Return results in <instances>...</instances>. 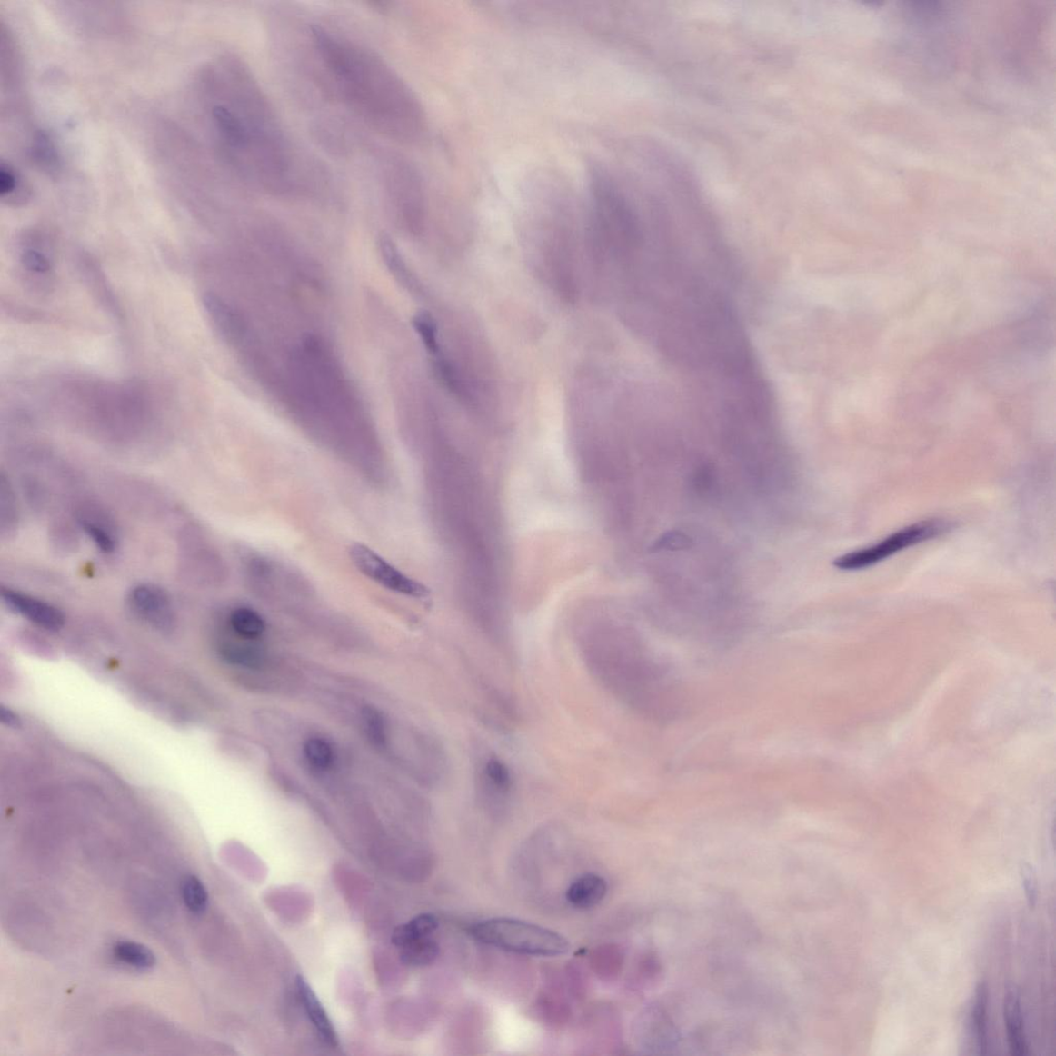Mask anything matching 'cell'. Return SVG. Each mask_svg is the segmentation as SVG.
<instances>
[{
    "label": "cell",
    "instance_id": "17",
    "mask_svg": "<svg viewBox=\"0 0 1056 1056\" xmlns=\"http://www.w3.org/2000/svg\"><path fill=\"white\" fill-rule=\"evenodd\" d=\"M229 626L242 640L254 641L263 636L266 630L264 619L254 609L237 607L228 618Z\"/></svg>",
    "mask_w": 1056,
    "mask_h": 1056
},
{
    "label": "cell",
    "instance_id": "10",
    "mask_svg": "<svg viewBox=\"0 0 1056 1056\" xmlns=\"http://www.w3.org/2000/svg\"><path fill=\"white\" fill-rule=\"evenodd\" d=\"M2 598L7 607L45 630L56 632L65 625L63 612L47 602L11 588H3Z\"/></svg>",
    "mask_w": 1056,
    "mask_h": 1056
},
{
    "label": "cell",
    "instance_id": "16",
    "mask_svg": "<svg viewBox=\"0 0 1056 1056\" xmlns=\"http://www.w3.org/2000/svg\"><path fill=\"white\" fill-rule=\"evenodd\" d=\"M439 927L437 917L433 914H420L407 923L397 927L392 936V942L403 948L414 941L431 937Z\"/></svg>",
    "mask_w": 1056,
    "mask_h": 1056
},
{
    "label": "cell",
    "instance_id": "21",
    "mask_svg": "<svg viewBox=\"0 0 1056 1056\" xmlns=\"http://www.w3.org/2000/svg\"><path fill=\"white\" fill-rule=\"evenodd\" d=\"M116 959L125 965L137 970H149L155 966L156 958L150 949L134 941H121L114 947Z\"/></svg>",
    "mask_w": 1056,
    "mask_h": 1056
},
{
    "label": "cell",
    "instance_id": "1",
    "mask_svg": "<svg viewBox=\"0 0 1056 1056\" xmlns=\"http://www.w3.org/2000/svg\"><path fill=\"white\" fill-rule=\"evenodd\" d=\"M204 83L210 133L224 164L264 193H293L298 183L294 148L249 67L234 57L221 58Z\"/></svg>",
    "mask_w": 1056,
    "mask_h": 1056
},
{
    "label": "cell",
    "instance_id": "15",
    "mask_svg": "<svg viewBox=\"0 0 1056 1056\" xmlns=\"http://www.w3.org/2000/svg\"><path fill=\"white\" fill-rule=\"evenodd\" d=\"M204 309L218 332L228 341L240 338L243 324L234 309L216 294H205L203 300Z\"/></svg>",
    "mask_w": 1056,
    "mask_h": 1056
},
{
    "label": "cell",
    "instance_id": "19",
    "mask_svg": "<svg viewBox=\"0 0 1056 1056\" xmlns=\"http://www.w3.org/2000/svg\"><path fill=\"white\" fill-rule=\"evenodd\" d=\"M0 196L4 203L18 206L29 200V190L21 174L9 164L0 165Z\"/></svg>",
    "mask_w": 1056,
    "mask_h": 1056
},
{
    "label": "cell",
    "instance_id": "30",
    "mask_svg": "<svg viewBox=\"0 0 1056 1056\" xmlns=\"http://www.w3.org/2000/svg\"><path fill=\"white\" fill-rule=\"evenodd\" d=\"M0 717H2L3 723L6 726H10V728H16V726L21 723L18 715L11 709H7L5 707L2 708V712H0Z\"/></svg>",
    "mask_w": 1056,
    "mask_h": 1056
},
{
    "label": "cell",
    "instance_id": "2",
    "mask_svg": "<svg viewBox=\"0 0 1056 1056\" xmlns=\"http://www.w3.org/2000/svg\"><path fill=\"white\" fill-rule=\"evenodd\" d=\"M312 40L336 94L366 125L403 144L425 139L428 120L423 104L384 58L318 25L312 27Z\"/></svg>",
    "mask_w": 1056,
    "mask_h": 1056
},
{
    "label": "cell",
    "instance_id": "25",
    "mask_svg": "<svg viewBox=\"0 0 1056 1056\" xmlns=\"http://www.w3.org/2000/svg\"><path fill=\"white\" fill-rule=\"evenodd\" d=\"M182 897L191 912L202 914L208 907L209 894L205 886L195 876H189L182 884Z\"/></svg>",
    "mask_w": 1056,
    "mask_h": 1056
},
{
    "label": "cell",
    "instance_id": "11",
    "mask_svg": "<svg viewBox=\"0 0 1056 1056\" xmlns=\"http://www.w3.org/2000/svg\"><path fill=\"white\" fill-rule=\"evenodd\" d=\"M296 987L305 1012H307L309 1020L317 1031L321 1040L329 1047L335 1048L338 1046V1035H336L334 1025L331 1020H329L324 1006L321 1005L315 992L313 991L310 985L302 976H297Z\"/></svg>",
    "mask_w": 1056,
    "mask_h": 1056
},
{
    "label": "cell",
    "instance_id": "27",
    "mask_svg": "<svg viewBox=\"0 0 1056 1056\" xmlns=\"http://www.w3.org/2000/svg\"><path fill=\"white\" fill-rule=\"evenodd\" d=\"M363 719L367 737L377 747L386 745L387 724L384 716L377 709L365 707L363 710Z\"/></svg>",
    "mask_w": 1056,
    "mask_h": 1056
},
{
    "label": "cell",
    "instance_id": "18",
    "mask_svg": "<svg viewBox=\"0 0 1056 1056\" xmlns=\"http://www.w3.org/2000/svg\"><path fill=\"white\" fill-rule=\"evenodd\" d=\"M987 1009H989V989H987L986 983L981 982L977 986L971 1011V1029L976 1041L979 1054H985L987 1048H989Z\"/></svg>",
    "mask_w": 1056,
    "mask_h": 1056
},
{
    "label": "cell",
    "instance_id": "20",
    "mask_svg": "<svg viewBox=\"0 0 1056 1056\" xmlns=\"http://www.w3.org/2000/svg\"><path fill=\"white\" fill-rule=\"evenodd\" d=\"M379 247L382 258L394 277L408 289L414 287L415 280L392 237L386 234L381 235Z\"/></svg>",
    "mask_w": 1056,
    "mask_h": 1056
},
{
    "label": "cell",
    "instance_id": "3",
    "mask_svg": "<svg viewBox=\"0 0 1056 1056\" xmlns=\"http://www.w3.org/2000/svg\"><path fill=\"white\" fill-rule=\"evenodd\" d=\"M577 648L596 684L633 713L657 724L685 715L687 695L681 681L631 633L594 627L580 634Z\"/></svg>",
    "mask_w": 1056,
    "mask_h": 1056
},
{
    "label": "cell",
    "instance_id": "7",
    "mask_svg": "<svg viewBox=\"0 0 1056 1056\" xmlns=\"http://www.w3.org/2000/svg\"><path fill=\"white\" fill-rule=\"evenodd\" d=\"M951 523L945 520H927L902 528L874 546L853 551L852 553L837 558L833 564L843 571H857L874 565L886 560L890 556L920 543L937 538L949 530Z\"/></svg>",
    "mask_w": 1056,
    "mask_h": 1056
},
{
    "label": "cell",
    "instance_id": "26",
    "mask_svg": "<svg viewBox=\"0 0 1056 1056\" xmlns=\"http://www.w3.org/2000/svg\"><path fill=\"white\" fill-rule=\"evenodd\" d=\"M413 326H414L426 350L433 357L441 354L438 327L430 314L425 312L416 314L413 318Z\"/></svg>",
    "mask_w": 1056,
    "mask_h": 1056
},
{
    "label": "cell",
    "instance_id": "5",
    "mask_svg": "<svg viewBox=\"0 0 1056 1056\" xmlns=\"http://www.w3.org/2000/svg\"><path fill=\"white\" fill-rule=\"evenodd\" d=\"M474 801L482 812L493 820L507 817L514 806L517 784L514 772L502 756L484 752L473 762Z\"/></svg>",
    "mask_w": 1056,
    "mask_h": 1056
},
{
    "label": "cell",
    "instance_id": "6",
    "mask_svg": "<svg viewBox=\"0 0 1056 1056\" xmlns=\"http://www.w3.org/2000/svg\"><path fill=\"white\" fill-rule=\"evenodd\" d=\"M382 166L390 205L408 224L419 225L424 216L425 189L416 167L400 156H390Z\"/></svg>",
    "mask_w": 1056,
    "mask_h": 1056
},
{
    "label": "cell",
    "instance_id": "14",
    "mask_svg": "<svg viewBox=\"0 0 1056 1056\" xmlns=\"http://www.w3.org/2000/svg\"><path fill=\"white\" fill-rule=\"evenodd\" d=\"M82 530L102 553L110 554L116 550L118 538L111 520L98 511H83L78 520Z\"/></svg>",
    "mask_w": 1056,
    "mask_h": 1056
},
{
    "label": "cell",
    "instance_id": "28",
    "mask_svg": "<svg viewBox=\"0 0 1056 1056\" xmlns=\"http://www.w3.org/2000/svg\"><path fill=\"white\" fill-rule=\"evenodd\" d=\"M21 263L29 272L47 274L52 270V260L40 249L27 247L22 251Z\"/></svg>",
    "mask_w": 1056,
    "mask_h": 1056
},
{
    "label": "cell",
    "instance_id": "24",
    "mask_svg": "<svg viewBox=\"0 0 1056 1056\" xmlns=\"http://www.w3.org/2000/svg\"><path fill=\"white\" fill-rule=\"evenodd\" d=\"M304 753L312 767L318 771H326L334 763V749L323 738L314 737L305 742Z\"/></svg>",
    "mask_w": 1056,
    "mask_h": 1056
},
{
    "label": "cell",
    "instance_id": "9",
    "mask_svg": "<svg viewBox=\"0 0 1056 1056\" xmlns=\"http://www.w3.org/2000/svg\"><path fill=\"white\" fill-rule=\"evenodd\" d=\"M130 608L155 629L170 631L174 624V612L170 595L162 587L141 584L132 589L128 596Z\"/></svg>",
    "mask_w": 1056,
    "mask_h": 1056
},
{
    "label": "cell",
    "instance_id": "29",
    "mask_svg": "<svg viewBox=\"0 0 1056 1056\" xmlns=\"http://www.w3.org/2000/svg\"><path fill=\"white\" fill-rule=\"evenodd\" d=\"M1021 877L1029 905L1035 908L1038 902L1039 885L1036 872L1030 863L1024 862L1021 867Z\"/></svg>",
    "mask_w": 1056,
    "mask_h": 1056
},
{
    "label": "cell",
    "instance_id": "12",
    "mask_svg": "<svg viewBox=\"0 0 1056 1056\" xmlns=\"http://www.w3.org/2000/svg\"><path fill=\"white\" fill-rule=\"evenodd\" d=\"M1004 1019L1008 1034L1010 1051L1012 1055H1025L1029 1052L1025 1036L1021 1001L1019 991L1008 989L1004 1001Z\"/></svg>",
    "mask_w": 1056,
    "mask_h": 1056
},
{
    "label": "cell",
    "instance_id": "8",
    "mask_svg": "<svg viewBox=\"0 0 1056 1056\" xmlns=\"http://www.w3.org/2000/svg\"><path fill=\"white\" fill-rule=\"evenodd\" d=\"M349 556L355 568L364 576L390 592L415 599L426 598L430 594V591L425 585L404 575L403 572L394 568L393 564H390L370 547L364 544L352 545L349 549Z\"/></svg>",
    "mask_w": 1056,
    "mask_h": 1056
},
{
    "label": "cell",
    "instance_id": "23",
    "mask_svg": "<svg viewBox=\"0 0 1056 1056\" xmlns=\"http://www.w3.org/2000/svg\"><path fill=\"white\" fill-rule=\"evenodd\" d=\"M220 653L229 663L244 668L254 669L264 662V655L256 647L243 643H224Z\"/></svg>",
    "mask_w": 1056,
    "mask_h": 1056
},
{
    "label": "cell",
    "instance_id": "4",
    "mask_svg": "<svg viewBox=\"0 0 1056 1056\" xmlns=\"http://www.w3.org/2000/svg\"><path fill=\"white\" fill-rule=\"evenodd\" d=\"M469 932L478 942L488 946L540 958H557L568 953L571 948L569 941L561 933L515 918L482 921L473 924Z\"/></svg>",
    "mask_w": 1056,
    "mask_h": 1056
},
{
    "label": "cell",
    "instance_id": "13",
    "mask_svg": "<svg viewBox=\"0 0 1056 1056\" xmlns=\"http://www.w3.org/2000/svg\"><path fill=\"white\" fill-rule=\"evenodd\" d=\"M608 884L606 880L595 874L581 876L573 882L566 891V900L573 907L587 910L598 906L606 897Z\"/></svg>",
    "mask_w": 1056,
    "mask_h": 1056
},
{
    "label": "cell",
    "instance_id": "22",
    "mask_svg": "<svg viewBox=\"0 0 1056 1056\" xmlns=\"http://www.w3.org/2000/svg\"><path fill=\"white\" fill-rule=\"evenodd\" d=\"M439 952V945L431 937H428L403 946L401 959L405 965L425 967L432 965L437 960Z\"/></svg>",
    "mask_w": 1056,
    "mask_h": 1056
}]
</instances>
